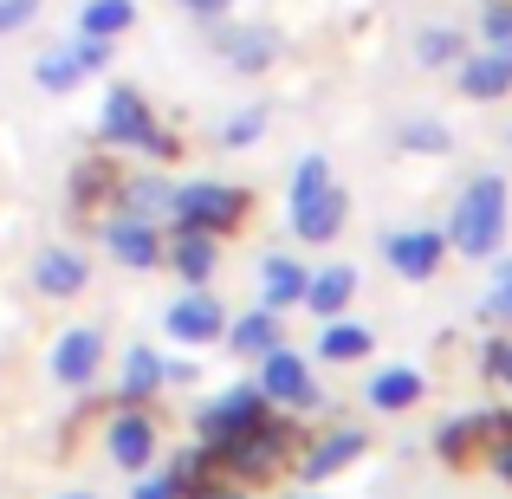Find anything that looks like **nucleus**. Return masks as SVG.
Instances as JSON below:
<instances>
[{
  "instance_id": "obj_1",
  "label": "nucleus",
  "mask_w": 512,
  "mask_h": 499,
  "mask_svg": "<svg viewBox=\"0 0 512 499\" xmlns=\"http://www.w3.org/2000/svg\"><path fill=\"white\" fill-rule=\"evenodd\" d=\"M500 240H506V182L500 175H474L461 188V201H454L448 247H461L467 260H487Z\"/></svg>"
},
{
  "instance_id": "obj_2",
  "label": "nucleus",
  "mask_w": 512,
  "mask_h": 499,
  "mask_svg": "<svg viewBox=\"0 0 512 499\" xmlns=\"http://www.w3.org/2000/svg\"><path fill=\"white\" fill-rule=\"evenodd\" d=\"M169 214H175V227L234 234V227L247 221V188H234V182H182V188H169Z\"/></svg>"
},
{
  "instance_id": "obj_3",
  "label": "nucleus",
  "mask_w": 512,
  "mask_h": 499,
  "mask_svg": "<svg viewBox=\"0 0 512 499\" xmlns=\"http://www.w3.org/2000/svg\"><path fill=\"white\" fill-rule=\"evenodd\" d=\"M98 137L117 143V150H143V156H175V143L156 130V111L143 104V91L117 85L104 91V111H98Z\"/></svg>"
},
{
  "instance_id": "obj_4",
  "label": "nucleus",
  "mask_w": 512,
  "mask_h": 499,
  "mask_svg": "<svg viewBox=\"0 0 512 499\" xmlns=\"http://www.w3.org/2000/svg\"><path fill=\"white\" fill-rule=\"evenodd\" d=\"M292 454V422H279V415H266V422H253L247 435H234L221 454H214V467H227L234 480H266L279 474Z\"/></svg>"
},
{
  "instance_id": "obj_5",
  "label": "nucleus",
  "mask_w": 512,
  "mask_h": 499,
  "mask_svg": "<svg viewBox=\"0 0 512 499\" xmlns=\"http://www.w3.org/2000/svg\"><path fill=\"white\" fill-rule=\"evenodd\" d=\"M253 422H266V389L260 383H240V389H227V396H214L208 409H201V448L208 454H221L234 435H247Z\"/></svg>"
},
{
  "instance_id": "obj_6",
  "label": "nucleus",
  "mask_w": 512,
  "mask_h": 499,
  "mask_svg": "<svg viewBox=\"0 0 512 499\" xmlns=\"http://www.w3.org/2000/svg\"><path fill=\"white\" fill-rule=\"evenodd\" d=\"M104 253H111L117 266H130V273H156V260H163V240H156V221H143V214H111L104 221Z\"/></svg>"
},
{
  "instance_id": "obj_7",
  "label": "nucleus",
  "mask_w": 512,
  "mask_h": 499,
  "mask_svg": "<svg viewBox=\"0 0 512 499\" xmlns=\"http://www.w3.org/2000/svg\"><path fill=\"white\" fill-rule=\"evenodd\" d=\"M260 389L266 402H292V409H312L318 402V383H312V363L299 350H260Z\"/></svg>"
},
{
  "instance_id": "obj_8",
  "label": "nucleus",
  "mask_w": 512,
  "mask_h": 499,
  "mask_svg": "<svg viewBox=\"0 0 512 499\" xmlns=\"http://www.w3.org/2000/svg\"><path fill=\"white\" fill-rule=\"evenodd\" d=\"M163 325H169L175 344H188V350H195V344H214V337L227 331V312H221V299H214L208 286H195V292H182V299L169 305V318H163Z\"/></svg>"
},
{
  "instance_id": "obj_9",
  "label": "nucleus",
  "mask_w": 512,
  "mask_h": 499,
  "mask_svg": "<svg viewBox=\"0 0 512 499\" xmlns=\"http://www.w3.org/2000/svg\"><path fill=\"white\" fill-rule=\"evenodd\" d=\"M344 214H350V195H344L338 182H325L318 195L292 201V234H299L305 247H325V240L344 234Z\"/></svg>"
},
{
  "instance_id": "obj_10",
  "label": "nucleus",
  "mask_w": 512,
  "mask_h": 499,
  "mask_svg": "<svg viewBox=\"0 0 512 499\" xmlns=\"http://www.w3.org/2000/svg\"><path fill=\"white\" fill-rule=\"evenodd\" d=\"M98 363H104V331L98 325H72L59 344H52V383L78 389V383L98 376Z\"/></svg>"
},
{
  "instance_id": "obj_11",
  "label": "nucleus",
  "mask_w": 512,
  "mask_h": 499,
  "mask_svg": "<svg viewBox=\"0 0 512 499\" xmlns=\"http://www.w3.org/2000/svg\"><path fill=\"white\" fill-rule=\"evenodd\" d=\"M104 448H111V461L124 467V474H143V467L156 461V422L137 415V409L111 415V422H104Z\"/></svg>"
},
{
  "instance_id": "obj_12",
  "label": "nucleus",
  "mask_w": 512,
  "mask_h": 499,
  "mask_svg": "<svg viewBox=\"0 0 512 499\" xmlns=\"http://www.w3.org/2000/svg\"><path fill=\"white\" fill-rule=\"evenodd\" d=\"M389 266H396L402 279H435L441 273V253H448V234H435V227H409V234H389Z\"/></svg>"
},
{
  "instance_id": "obj_13",
  "label": "nucleus",
  "mask_w": 512,
  "mask_h": 499,
  "mask_svg": "<svg viewBox=\"0 0 512 499\" xmlns=\"http://www.w3.org/2000/svg\"><path fill=\"white\" fill-rule=\"evenodd\" d=\"M163 260L175 266V279H188V286H208L214 266H221V234H201V227H182V234L163 247Z\"/></svg>"
},
{
  "instance_id": "obj_14",
  "label": "nucleus",
  "mask_w": 512,
  "mask_h": 499,
  "mask_svg": "<svg viewBox=\"0 0 512 499\" xmlns=\"http://www.w3.org/2000/svg\"><path fill=\"white\" fill-rule=\"evenodd\" d=\"M33 286L46 292V299H78V292L91 286L85 253H72V247H46V253L33 260Z\"/></svg>"
},
{
  "instance_id": "obj_15",
  "label": "nucleus",
  "mask_w": 512,
  "mask_h": 499,
  "mask_svg": "<svg viewBox=\"0 0 512 499\" xmlns=\"http://www.w3.org/2000/svg\"><path fill=\"white\" fill-rule=\"evenodd\" d=\"M363 448H370V428H331V435H325V441H318V448L299 461V480H305V487H318V480H331L338 467L357 461Z\"/></svg>"
},
{
  "instance_id": "obj_16",
  "label": "nucleus",
  "mask_w": 512,
  "mask_h": 499,
  "mask_svg": "<svg viewBox=\"0 0 512 499\" xmlns=\"http://www.w3.org/2000/svg\"><path fill=\"white\" fill-rule=\"evenodd\" d=\"M350 299H357V266H318V273H305L299 305L312 318H338Z\"/></svg>"
},
{
  "instance_id": "obj_17",
  "label": "nucleus",
  "mask_w": 512,
  "mask_h": 499,
  "mask_svg": "<svg viewBox=\"0 0 512 499\" xmlns=\"http://www.w3.org/2000/svg\"><path fill=\"white\" fill-rule=\"evenodd\" d=\"M422 370H409V363H389V370H376L370 383H363V396H370V409H383V415H402V409H415L422 402Z\"/></svg>"
},
{
  "instance_id": "obj_18",
  "label": "nucleus",
  "mask_w": 512,
  "mask_h": 499,
  "mask_svg": "<svg viewBox=\"0 0 512 499\" xmlns=\"http://www.w3.org/2000/svg\"><path fill=\"white\" fill-rule=\"evenodd\" d=\"M461 91L467 98H506L512 91V46H487L461 59Z\"/></svg>"
},
{
  "instance_id": "obj_19",
  "label": "nucleus",
  "mask_w": 512,
  "mask_h": 499,
  "mask_svg": "<svg viewBox=\"0 0 512 499\" xmlns=\"http://www.w3.org/2000/svg\"><path fill=\"white\" fill-rule=\"evenodd\" d=\"M370 344H376V331L370 325H350V318H325V331H318V357L325 363H363L370 357Z\"/></svg>"
},
{
  "instance_id": "obj_20",
  "label": "nucleus",
  "mask_w": 512,
  "mask_h": 499,
  "mask_svg": "<svg viewBox=\"0 0 512 499\" xmlns=\"http://www.w3.org/2000/svg\"><path fill=\"white\" fill-rule=\"evenodd\" d=\"M221 52H227L234 72H266L273 52H279V39L266 33V26H234V33H221Z\"/></svg>"
},
{
  "instance_id": "obj_21",
  "label": "nucleus",
  "mask_w": 512,
  "mask_h": 499,
  "mask_svg": "<svg viewBox=\"0 0 512 499\" xmlns=\"http://www.w3.org/2000/svg\"><path fill=\"white\" fill-rule=\"evenodd\" d=\"M305 292V266L286 260V253H273V260H260V299L273 305V312H286V305H299Z\"/></svg>"
},
{
  "instance_id": "obj_22",
  "label": "nucleus",
  "mask_w": 512,
  "mask_h": 499,
  "mask_svg": "<svg viewBox=\"0 0 512 499\" xmlns=\"http://www.w3.org/2000/svg\"><path fill=\"white\" fill-rule=\"evenodd\" d=\"M221 337L240 350V357H260V350H273V344H279V312H273V305H253V312H247V318H234V325H227Z\"/></svg>"
},
{
  "instance_id": "obj_23",
  "label": "nucleus",
  "mask_w": 512,
  "mask_h": 499,
  "mask_svg": "<svg viewBox=\"0 0 512 499\" xmlns=\"http://www.w3.org/2000/svg\"><path fill=\"white\" fill-rule=\"evenodd\" d=\"M163 383H169V363L156 357L150 344H137V350L124 357V402H150Z\"/></svg>"
},
{
  "instance_id": "obj_24",
  "label": "nucleus",
  "mask_w": 512,
  "mask_h": 499,
  "mask_svg": "<svg viewBox=\"0 0 512 499\" xmlns=\"http://www.w3.org/2000/svg\"><path fill=\"white\" fill-rule=\"evenodd\" d=\"M130 20H137V0H85V13H78V26L98 33V39L130 33Z\"/></svg>"
},
{
  "instance_id": "obj_25",
  "label": "nucleus",
  "mask_w": 512,
  "mask_h": 499,
  "mask_svg": "<svg viewBox=\"0 0 512 499\" xmlns=\"http://www.w3.org/2000/svg\"><path fill=\"white\" fill-rule=\"evenodd\" d=\"M78 78H91V72L78 65V52H72V46H65V52H46V59L33 65V85H39V91H52V98H65Z\"/></svg>"
},
{
  "instance_id": "obj_26",
  "label": "nucleus",
  "mask_w": 512,
  "mask_h": 499,
  "mask_svg": "<svg viewBox=\"0 0 512 499\" xmlns=\"http://www.w3.org/2000/svg\"><path fill=\"white\" fill-rule=\"evenodd\" d=\"M208 474H214V454L195 441V448H188L182 461L169 467V480H175V499H208Z\"/></svg>"
},
{
  "instance_id": "obj_27",
  "label": "nucleus",
  "mask_w": 512,
  "mask_h": 499,
  "mask_svg": "<svg viewBox=\"0 0 512 499\" xmlns=\"http://www.w3.org/2000/svg\"><path fill=\"white\" fill-rule=\"evenodd\" d=\"M124 208L143 214V221H156V208H169V182L163 175H137V182L124 188Z\"/></svg>"
},
{
  "instance_id": "obj_28",
  "label": "nucleus",
  "mask_w": 512,
  "mask_h": 499,
  "mask_svg": "<svg viewBox=\"0 0 512 499\" xmlns=\"http://www.w3.org/2000/svg\"><path fill=\"white\" fill-rule=\"evenodd\" d=\"M474 441H480V415H454V422H441L435 448H441V461H461Z\"/></svg>"
},
{
  "instance_id": "obj_29",
  "label": "nucleus",
  "mask_w": 512,
  "mask_h": 499,
  "mask_svg": "<svg viewBox=\"0 0 512 499\" xmlns=\"http://www.w3.org/2000/svg\"><path fill=\"white\" fill-rule=\"evenodd\" d=\"M111 188H117L111 163H78V175H72V201H78V208H91V201L111 195Z\"/></svg>"
},
{
  "instance_id": "obj_30",
  "label": "nucleus",
  "mask_w": 512,
  "mask_h": 499,
  "mask_svg": "<svg viewBox=\"0 0 512 499\" xmlns=\"http://www.w3.org/2000/svg\"><path fill=\"white\" fill-rule=\"evenodd\" d=\"M260 137H266V111H234L221 124V143H227V150H253Z\"/></svg>"
},
{
  "instance_id": "obj_31",
  "label": "nucleus",
  "mask_w": 512,
  "mask_h": 499,
  "mask_svg": "<svg viewBox=\"0 0 512 499\" xmlns=\"http://www.w3.org/2000/svg\"><path fill=\"white\" fill-rule=\"evenodd\" d=\"M448 59H461V39H454L448 26H435V33L415 39V65H448Z\"/></svg>"
},
{
  "instance_id": "obj_32",
  "label": "nucleus",
  "mask_w": 512,
  "mask_h": 499,
  "mask_svg": "<svg viewBox=\"0 0 512 499\" xmlns=\"http://www.w3.org/2000/svg\"><path fill=\"white\" fill-rule=\"evenodd\" d=\"M402 150L441 156V150H448V130H441V124H428V117H409V124H402Z\"/></svg>"
},
{
  "instance_id": "obj_33",
  "label": "nucleus",
  "mask_w": 512,
  "mask_h": 499,
  "mask_svg": "<svg viewBox=\"0 0 512 499\" xmlns=\"http://www.w3.org/2000/svg\"><path fill=\"white\" fill-rule=\"evenodd\" d=\"M487 318H493V325H512V260L493 266V299H487Z\"/></svg>"
},
{
  "instance_id": "obj_34",
  "label": "nucleus",
  "mask_w": 512,
  "mask_h": 499,
  "mask_svg": "<svg viewBox=\"0 0 512 499\" xmlns=\"http://www.w3.org/2000/svg\"><path fill=\"white\" fill-rule=\"evenodd\" d=\"M331 182V163L325 156H305L299 169H292V201H305V195H318V188Z\"/></svg>"
},
{
  "instance_id": "obj_35",
  "label": "nucleus",
  "mask_w": 512,
  "mask_h": 499,
  "mask_svg": "<svg viewBox=\"0 0 512 499\" xmlns=\"http://www.w3.org/2000/svg\"><path fill=\"white\" fill-rule=\"evenodd\" d=\"M480 26H487V39H493V46H512V0H493Z\"/></svg>"
},
{
  "instance_id": "obj_36",
  "label": "nucleus",
  "mask_w": 512,
  "mask_h": 499,
  "mask_svg": "<svg viewBox=\"0 0 512 499\" xmlns=\"http://www.w3.org/2000/svg\"><path fill=\"white\" fill-rule=\"evenodd\" d=\"M72 52H78V65H85V72H104V65H111V39H98V33H85Z\"/></svg>"
},
{
  "instance_id": "obj_37",
  "label": "nucleus",
  "mask_w": 512,
  "mask_h": 499,
  "mask_svg": "<svg viewBox=\"0 0 512 499\" xmlns=\"http://www.w3.org/2000/svg\"><path fill=\"white\" fill-rule=\"evenodd\" d=\"M39 0H0V33H20V26H33Z\"/></svg>"
},
{
  "instance_id": "obj_38",
  "label": "nucleus",
  "mask_w": 512,
  "mask_h": 499,
  "mask_svg": "<svg viewBox=\"0 0 512 499\" xmlns=\"http://www.w3.org/2000/svg\"><path fill=\"white\" fill-rule=\"evenodd\" d=\"M487 376H493V383H512V344H493L487 350Z\"/></svg>"
},
{
  "instance_id": "obj_39",
  "label": "nucleus",
  "mask_w": 512,
  "mask_h": 499,
  "mask_svg": "<svg viewBox=\"0 0 512 499\" xmlns=\"http://www.w3.org/2000/svg\"><path fill=\"white\" fill-rule=\"evenodd\" d=\"M137 499H175V480L156 474V480H137Z\"/></svg>"
},
{
  "instance_id": "obj_40",
  "label": "nucleus",
  "mask_w": 512,
  "mask_h": 499,
  "mask_svg": "<svg viewBox=\"0 0 512 499\" xmlns=\"http://www.w3.org/2000/svg\"><path fill=\"white\" fill-rule=\"evenodd\" d=\"M493 474L512 487V435H500V448H493Z\"/></svg>"
},
{
  "instance_id": "obj_41",
  "label": "nucleus",
  "mask_w": 512,
  "mask_h": 499,
  "mask_svg": "<svg viewBox=\"0 0 512 499\" xmlns=\"http://www.w3.org/2000/svg\"><path fill=\"white\" fill-rule=\"evenodd\" d=\"M182 7H195L201 20H214V13H227V0H182Z\"/></svg>"
},
{
  "instance_id": "obj_42",
  "label": "nucleus",
  "mask_w": 512,
  "mask_h": 499,
  "mask_svg": "<svg viewBox=\"0 0 512 499\" xmlns=\"http://www.w3.org/2000/svg\"><path fill=\"white\" fill-rule=\"evenodd\" d=\"M59 499H91V493H59Z\"/></svg>"
},
{
  "instance_id": "obj_43",
  "label": "nucleus",
  "mask_w": 512,
  "mask_h": 499,
  "mask_svg": "<svg viewBox=\"0 0 512 499\" xmlns=\"http://www.w3.org/2000/svg\"><path fill=\"white\" fill-rule=\"evenodd\" d=\"M292 499H318V493H292Z\"/></svg>"
},
{
  "instance_id": "obj_44",
  "label": "nucleus",
  "mask_w": 512,
  "mask_h": 499,
  "mask_svg": "<svg viewBox=\"0 0 512 499\" xmlns=\"http://www.w3.org/2000/svg\"><path fill=\"white\" fill-rule=\"evenodd\" d=\"M214 499H240V493H214Z\"/></svg>"
}]
</instances>
